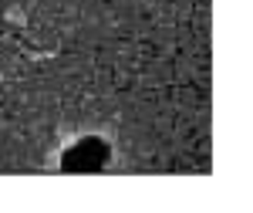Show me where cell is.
<instances>
[{"mask_svg":"<svg viewBox=\"0 0 253 213\" xmlns=\"http://www.w3.org/2000/svg\"><path fill=\"white\" fill-rule=\"evenodd\" d=\"M108 162V146L101 139H78L68 153L61 156V166L68 173H95Z\"/></svg>","mask_w":253,"mask_h":213,"instance_id":"6da1fadb","label":"cell"}]
</instances>
